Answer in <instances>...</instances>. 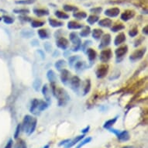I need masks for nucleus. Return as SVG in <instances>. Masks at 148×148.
Wrapping results in <instances>:
<instances>
[{
	"instance_id": "obj_1",
	"label": "nucleus",
	"mask_w": 148,
	"mask_h": 148,
	"mask_svg": "<svg viewBox=\"0 0 148 148\" xmlns=\"http://www.w3.org/2000/svg\"><path fill=\"white\" fill-rule=\"evenodd\" d=\"M36 123H37V119L36 118H34L29 115H27L25 116L23 121L22 130L28 136H30L36 130Z\"/></svg>"
},
{
	"instance_id": "obj_2",
	"label": "nucleus",
	"mask_w": 148,
	"mask_h": 148,
	"mask_svg": "<svg viewBox=\"0 0 148 148\" xmlns=\"http://www.w3.org/2000/svg\"><path fill=\"white\" fill-rule=\"evenodd\" d=\"M47 107H48V103L47 102H44L43 100L37 99H34L31 102L29 112L35 116H38L40 114L42 111L47 109Z\"/></svg>"
},
{
	"instance_id": "obj_3",
	"label": "nucleus",
	"mask_w": 148,
	"mask_h": 148,
	"mask_svg": "<svg viewBox=\"0 0 148 148\" xmlns=\"http://www.w3.org/2000/svg\"><path fill=\"white\" fill-rule=\"evenodd\" d=\"M53 95L58 100L59 106H65L68 101L70 100V96L68 95L67 92L61 88H56V90H55V92Z\"/></svg>"
},
{
	"instance_id": "obj_4",
	"label": "nucleus",
	"mask_w": 148,
	"mask_h": 148,
	"mask_svg": "<svg viewBox=\"0 0 148 148\" xmlns=\"http://www.w3.org/2000/svg\"><path fill=\"white\" fill-rule=\"evenodd\" d=\"M69 36H70V40L74 44V47L71 48V50H72V51H78L82 47V40L78 36V34L75 32L71 33Z\"/></svg>"
},
{
	"instance_id": "obj_5",
	"label": "nucleus",
	"mask_w": 148,
	"mask_h": 148,
	"mask_svg": "<svg viewBox=\"0 0 148 148\" xmlns=\"http://www.w3.org/2000/svg\"><path fill=\"white\" fill-rule=\"evenodd\" d=\"M108 71H109V65L108 64H101L98 67L95 74H96L97 78L101 79L106 76Z\"/></svg>"
},
{
	"instance_id": "obj_6",
	"label": "nucleus",
	"mask_w": 148,
	"mask_h": 148,
	"mask_svg": "<svg viewBox=\"0 0 148 148\" xmlns=\"http://www.w3.org/2000/svg\"><path fill=\"white\" fill-rule=\"evenodd\" d=\"M112 56V52L110 49H106L102 50L101 53H100L99 59L102 63H106L111 59Z\"/></svg>"
},
{
	"instance_id": "obj_7",
	"label": "nucleus",
	"mask_w": 148,
	"mask_h": 148,
	"mask_svg": "<svg viewBox=\"0 0 148 148\" xmlns=\"http://www.w3.org/2000/svg\"><path fill=\"white\" fill-rule=\"evenodd\" d=\"M146 52V48H142L140 50H136V51H134V53H132L130 57V60L132 61H136L140 60L144 55V53Z\"/></svg>"
},
{
	"instance_id": "obj_8",
	"label": "nucleus",
	"mask_w": 148,
	"mask_h": 148,
	"mask_svg": "<svg viewBox=\"0 0 148 148\" xmlns=\"http://www.w3.org/2000/svg\"><path fill=\"white\" fill-rule=\"evenodd\" d=\"M110 42H111V36H110V34H104L101 37V43H100L99 46V48L102 49L104 48V47H106L107 46H109Z\"/></svg>"
},
{
	"instance_id": "obj_9",
	"label": "nucleus",
	"mask_w": 148,
	"mask_h": 148,
	"mask_svg": "<svg viewBox=\"0 0 148 148\" xmlns=\"http://www.w3.org/2000/svg\"><path fill=\"white\" fill-rule=\"evenodd\" d=\"M71 87L75 92H78V90L79 89L81 85V80L80 78H78V76H73L71 79L70 80Z\"/></svg>"
},
{
	"instance_id": "obj_10",
	"label": "nucleus",
	"mask_w": 148,
	"mask_h": 148,
	"mask_svg": "<svg viewBox=\"0 0 148 148\" xmlns=\"http://www.w3.org/2000/svg\"><path fill=\"white\" fill-rule=\"evenodd\" d=\"M134 16H135V12H134V11L130 10H126V11H124V12L122 13L120 18H121V20H123V21L126 22V21H128V20L133 19L134 17Z\"/></svg>"
},
{
	"instance_id": "obj_11",
	"label": "nucleus",
	"mask_w": 148,
	"mask_h": 148,
	"mask_svg": "<svg viewBox=\"0 0 148 148\" xmlns=\"http://www.w3.org/2000/svg\"><path fill=\"white\" fill-rule=\"evenodd\" d=\"M61 82L63 83V84H64V85H68V83L69 82V81H70V71L67 70V69H65V68L63 69V70H61Z\"/></svg>"
},
{
	"instance_id": "obj_12",
	"label": "nucleus",
	"mask_w": 148,
	"mask_h": 148,
	"mask_svg": "<svg viewBox=\"0 0 148 148\" xmlns=\"http://www.w3.org/2000/svg\"><path fill=\"white\" fill-rule=\"evenodd\" d=\"M119 12H120V10L117 7H113L108 9L105 11V15L109 17H116L117 16H119Z\"/></svg>"
},
{
	"instance_id": "obj_13",
	"label": "nucleus",
	"mask_w": 148,
	"mask_h": 148,
	"mask_svg": "<svg viewBox=\"0 0 148 148\" xmlns=\"http://www.w3.org/2000/svg\"><path fill=\"white\" fill-rule=\"evenodd\" d=\"M56 44L59 48L62 49V50H66V49L68 47L69 41H68L66 38H64V37H60V38L57 40Z\"/></svg>"
},
{
	"instance_id": "obj_14",
	"label": "nucleus",
	"mask_w": 148,
	"mask_h": 148,
	"mask_svg": "<svg viewBox=\"0 0 148 148\" xmlns=\"http://www.w3.org/2000/svg\"><path fill=\"white\" fill-rule=\"evenodd\" d=\"M84 136H85V135L83 134L82 136H75V138H74L73 140H70V141L64 146V148H71L73 146H75V144H77L79 141L83 140V139H84Z\"/></svg>"
},
{
	"instance_id": "obj_15",
	"label": "nucleus",
	"mask_w": 148,
	"mask_h": 148,
	"mask_svg": "<svg viewBox=\"0 0 148 148\" xmlns=\"http://www.w3.org/2000/svg\"><path fill=\"white\" fill-rule=\"evenodd\" d=\"M127 51H128V47L125 45V46L120 47L119 48H117L115 51V53H116L117 58H123L127 53Z\"/></svg>"
},
{
	"instance_id": "obj_16",
	"label": "nucleus",
	"mask_w": 148,
	"mask_h": 148,
	"mask_svg": "<svg viewBox=\"0 0 148 148\" xmlns=\"http://www.w3.org/2000/svg\"><path fill=\"white\" fill-rule=\"evenodd\" d=\"M126 41V35L124 33H120L116 36L114 40V44L116 46H119L121 44Z\"/></svg>"
},
{
	"instance_id": "obj_17",
	"label": "nucleus",
	"mask_w": 148,
	"mask_h": 148,
	"mask_svg": "<svg viewBox=\"0 0 148 148\" xmlns=\"http://www.w3.org/2000/svg\"><path fill=\"white\" fill-rule=\"evenodd\" d=\"M117 137L119 139V140L121 141V142H126V141H128L130 138V134H129L128 131H126V130H124V131H120L118 135H117Z\"/></svg>"
},
{
	"instance_id": "obj_18",
	"label": "nucleus",
	"mask_w": 148,
	"mask_h": 148,
	"mask_svg": "<svg viewBox=\"0 0 148 148\" xmlns=\"http://www.w3.org/2000/svg\"><path fill=\"white\" fill-rule=\"evenodd\" d=\"M42 93H43V95L45 98L47 102L49 103L51 102V93H50V91H49L48 86L46 84L42 87Z\"/></svg>"
},
{
	"instance_id": "obj_19",
	"label": "nucleus",
	"mask_w": 148,
	"mask_h": 148,
	"mask_svg": "<svg viewBox=\"0 0 148 148\" xmlns=\"http://www.w3.org/2000/svg\"><path fill=\"white\" fill-rule=\"evenodd\" d=\"M34 12L37 16H44L49 15V11L46 9H34Z\"/></svg>"
},
{
	"instance_id": "obj_20",
	"label": "nucleus",
	"mask_w": 148,
	"mask_h": 148,
	"mask_svg": "<svg viewBox=\"0 0 148 148\" xmlns=\"http://www.w3.org/2000/svg\"><path fill=\"white\" fill-rule=\"evenodd\" d=\"M112 21L109 18H106V19H102V20L99 21V25L100 27H110L112 26Z\"/></svg>"
},
{
	"instance_id": "obj_21",
	"label": "nucleus",
	"mask_w": 148,
	"mask_h": 148,
	"mask_svg": "<svg viewBox=\"0 0 148 148\" xmlns=\"http://www.w3.org/2000/svg\"><path fill=\"white\" fill-rule=\"evenodd\" d=\"M103 35V30L101 29H94L92 30V37L95 40H100Z\"/></svg>"
},
{
	"instance_id": "obj_22",
	"label": "nucleus",
	"mask_w": 148,
	"mask_h": 148,
	"mask_svg": "<svg viewBox=\"0 0 148 148\" xmlns=\"http://www.w3.org/2000/svg\"><path fill=\"white\" fill-rule=\"evenodd\" d=\"M83 25L75 22V21H70L68 23V28L70 29H78L82 28Z\"/></svg>"
},
{
	"instance_id": "obj_23",
	"label": "nucleus",
	"mask_w": 148,
	"mask_h": 148,
	"mask_svg": "<svg viewBox=\"0 0 148 148\" xmlns=\"http://www.w3.org/2000/svg\"><path fill=\"white\" fill-rule=\"evenodd\" d=\"M47 77L48 78L49 82L51 83H55L56 82L57 80V77L56 75H55V73L53 71V70H49L47 73Z\"/></svg>"
},
{
	"instance_id": "obj_24",
	"label": "nucleus",
	"mask_w": 148,
	"mask_h": 148,
	"mask_svg": "<svg viewBox=\"0 0 148 148\" xmlns=\"http://www.w3.org/2000/svg\"><path fill=\"white\" fill-rule=\"evenodd\" d=\"M87 55H88V60H89V61H95V59L96 58L97 53H96L95 51H94L93 49L88 48L87 49Z\"/></svg>"
},
{
	"instance_id": "obj_25",
	"label": "nucleus",
	"mask_w": 148,
	"mask_h": 148,
	"mask_svg": "<svg viewBox=\"0 0 148 148\" xmlns=\"http://www.w3.org/2000/svg\"><path fill=\"white\" fill-rule=\"evenodd\" d=\"M49 24L51 25V27H54V28H58V27H61L64 25V23L61 21H58V20H54V19H52V18H50L48 20Z\"/></svg>"
},
{
	"instance_id": "obj_26",
	"label": "nucleus",
	"mask_w": 148,
	"mask_h": 148,
	"mask_svg": "<svg viewBox=\"0 0 148 148\" xmlns=\"http://www.w3.org/2000/svg\"><path fill=\"white\" fill-rule=\"evenodd\" d=\"M117 119H118V116H116L114 118H112L111 119H109L108 121H106L103 125V128L104 129H107V130H109V128H111L115 123H116V122L117 121Z\"/></svg>"
},
{
	"instance_id": "obj_27",
	"label": "nucleus",
	"mask_w": 148,
	"mask_h": 148,
	"mask_svg": "<svg viewBox=\"0 0 148 148\" xmlns=\"http://www.w3.org/2000/svg\"><path fill=\"white\" fill-rule=\"evenodd\" d=\"M99 20V17L98 16H95V15H91L89 16L88 17L87 19V22L89 23L90 25H93L95 24V23H97Z\"/></svg>"
},
{
	"instance_id": "obj_28",
	"label": "nucleus",
	"mask_w": 148,
	"mask_h": 148,
	"mask_svg": "<svg viewBox=\"0 0 148 148\" xmlns=\"http://www.w3.org/2000/svg\"><path fill=\"white\" fill-rule=\"evenodd\" d=\"M54 65H55V68H56L58 70L61 71L63 70V69H64V68H65L66 62L64 60H59V61H57Z\"/></svg>"
},
{
	"instance_id": "obj_29",
	"label": "nucleus",
	"mask_w": 148,
	"mask_h": 148,
	"mask_svg": "<svg viewBox=\"0 0 148 148\" xmlns=\"http://www.w3.org/2000/svg\"><path fill=\"white\" fill-rule=\"evenodd\" d=\"M54 15L56 16L59 19H64V20H67L69 18V15H68L66 12H61V11H56L54 12Z\"/></svg>"
},
{
	"instance_id": "obj_30",
	"label": "nucleus",
	"mask_w": 148,
	"mask_h": 148,
	"mask_svg": "<svg viewBox=\"0 0 148 148\" xmlns=\"http://www.w3.org/2000/svg\"><path fill=\"white\" fill-rule=\"evenodd\" d=\"M91 33V29L89 27H83V29L80 32V36L82 37H86Z\"/></svg>"
},
{
	"instance_id": "obj_31",
	"label": "nucleus",
	"mask_w": 148,
	"mask_h": 148,
	"mask_svg": "<svg viewBox=\"0 0 148 148\" xmlns=\"http://www.w3.org/2000/svg\"><path fill=\"white\" fill-rule=\"evenodd\" d=\"M73 16L76 19H78V20H83V19H85L87 17V14L85 12H78L74 13Z\"/></svg>"
},
{
	"instance_id": "obj_32",
	"label": "nucleus",
	"mask_w": 148,
	"mask_h": 148,
	"mask_svg": "<svg viewBox=\"0 0 148 148\" xmlns=\"http://www.w3.org/2000/svg\"><path fill=\"white\" fill-rule=\"evenodd\" d=\"M45 23L44 21H40V20H32L31 21V27L34 28H38L41 27L44 25Z\"/></svg>"
},
{
	"instance_id": "obj_33",
	"label": "nucleus",
	"mask_w": 148,
	"mask_h": 148,
	"mask_svg": "<svg viewBox=\"0 0 148 148\" xmlns=\"http://www.w3.org/2000/svg\"><path fill=\"white\" fill-rule=\"evenodd\" d=\"M33 86H34V90L36 91V92H38L40 89V87H41V81H40V78H36V80L34 82Z\"/></svg>"
},
{
	"instance_id": "obj_34",
	"label": "nucleus",
	"mask_w": 148,
	"mask_h": 148,
	"mask_svg": "<svg viewBox=\"0 0 148 148\" xmlns=\"http://www.w3.org/2000/svg\"><path fill=\"white\" fill-rule=\"evenodd\" d=\"M38 35L40 37V39H47L48 38V34L46 29H40L38 30Z\"/></svg>"
},
{
	"instance_id": "obj_35",
	"label": "nucleus",
	"mask_w": 148,
	"mask_h": 148,
	"mask_svg": "<svg viewBox=\"0 0 148 148\" xmlns=\"http://www.w3.org/2000/svg\"><path fill=\"white\" fill-rule=\"evenodd\" d=\"M125 28L124 25H123L122 23H119V24L114 25L113 27H111V30L113 32H119L122 29H123Z\"/></svg>"
},
{
	"instance_id": "obj_36",
	"label": "nucleus",
	"mask_w": 148,
	"mask_h": 148,
	"mask_svg": "<svg viewBox=\"0 0 148 148\" xmlns=\"http://www.w3.org/2000/svg\"><path fill=\"white\" fill-rule=\"evenodd\" d=\"M90 89H91V82L89 79H87L85 81V88H84V95H86L88 92H89Z\"/></svg>"
},
{
	"instance_id": "obj_37",
	"label": "nucleus",
	"mask_w": 148,
	"mask_h": 148,
	"mask_svg": "<svg viewBox=\"0 0 148 148\" xmlns=\"http://www.w3.org/2000/svg\"><path fill=\"white\" fill-rule=\"evenodd\" d=\"M21 35H22L23 37L29 38V37L34 36V33L33 31H30V30H23V31L21 32Z\"/></svg>"
},
{
	"instance_id": "obj_38",
	"label": "nucleus",
	"mask_w": 148,
	"mask_h": 148,
	"mask_svg": "<svg viewBox=\"0 0 148 148\" xmlns=\"http://www.w3.org/2000/svg\"><path fill=\"white\" fill-rule=\"evenodd\" d=\"M15 148H27V143L23 140L20 139V140H18V142L15 146Z\"/></svg>"
},
{
	"instance_id": "obj_39",
	"label": "nucleus",
	"mask_w": 148,
	"mask_h": 148,
	"mask_svg": "<svg viewBox=\"0 0 148 148\" xmlns=\"http://www.w3.org/2000/svg\"><path fill=\"white\" fill-rule=\"evenodd\" d=\"M36 0H20V1H16V4H21V5H29L34 3Z\"/></svg>"
},
{
	"instance_id": "obj_40",
	"label": "nucleus",
	"mask_w": 148,
	"mask_h": 148,
	"mask_svg": "<svg viewBox=\"0 0 148 148\" xmlns=\"http://www.w3.org/2000/svg\"><path fill=\"white\" fill-rule=\"evenodd\" d=\"M2 19H3L4 23H6V24H12L14 22V20L10 16H3Z\"/></svg>"
},
{
	"instance_id": "obj_41",
	"label": "nucleus",
	"mask_w": 148,
	"mask_h": 148,
	"mask_svg": "<svg viewBox=\"0 0 148 148\" xmlns=\"http://www.w3.org/2000/svg\"><path fill=\"white\" fill-rule=\"evenodd\" d=\"M84 66H85L84 61H77V62H75V70L78 71L79 70H82L84 68Z\"/></svg>"
},
{
	"instance_id": "obj_42",
	"label": "nucleus",
	"mask_w": 148,
	"mask_h": 148,
	"mask_svg": "<svg viewBox=\"0 0 148 148\" xmlns=\"http://www.w3.org/2000/svg\"><path fill=\"white\" fill-rule=\"evenodd\" d=\"M79 58V56H72V57H70L69 58V60H68V61H69V65L71 66V67H72L73 66V64L75 63L76 61L78 60V59Z\"/></svg>"
},
{
	"instance_id": "obj_43",
	"label": "nucleus",
	"mask_w": 148,
	"mask_h": 148,
	"mask_svg": "<svg viewBox=\"0 0 148 148\" xmlns=\"http://www.w3.org/2000/svg\"><path fill=\"white\" fill-rule=\"evenodd\" d=\"M20 130H21V125H20V124H18L16 126V132H15V134H14L15 139L19 138L20 134Z\"/></svg>"
},
{
	"instance_id": "obj_44",
	"label": "nucleus",
	"mask_w": 148,
	"mask_h": 148,
	"mask_svg": "<svg viewBox=\"0 0 148 148\" xmlns=\"http://www.w3.org/2000/svg\"><path fill=\"white\" fill-rule=\"evenodd\" d=\"M91 140H92V138H91V137H87V138H85L84 140L82 141V143H81L76 148H82L83 146L85 145V144H87L88 143H89Z\"/></svg>"
},
{
	"instance_id": "obj_45",
	"label": "nucleus",
	"mask_w": 148,
	"mask_h": 148,
	"mask_svg": "<svg viewBox=\"0 0 148 148\" xmlns=\"http://www.w3.org/2000/svg\"><path fill=\"white\" fill-rule=\"evenodd\" d=\"M64 10L66 12H70V11H74V10H77L78 9L75 6H72V5H65L64 6Z\"/></svg>"
},
{
	"instance_id": "obj_46",
	"label": "nucleus",
	"mask_w": 148,
	"mask_h": 148,
	"mask_svg": "<svg viewBox=\"0 0 148 148\" xmlns=\"http://www.w3.org/2000/svg\"><path fill=\"white\" fill-rule=\"evenodd\" d=\"M137 34H138V29L137 28H134V29L129 31V35H130V36H131V37L136 36Z\"/></svg>"
},
{
	"instance_id": "obj_47",
	"label": "nucleus",
	"mask_w": 148,
	"mask_h": 148,
	"mask_svg": "<svg viewBox=\"0 0 148 148\" xmlns=\"http://www.w3.org/2000/svg\"><path fill=\"white\" fill-rule=\"evenodd\" d=\"M29 10L26 9H21V10H14L15 13H20V14H27L29 13Z\"/></svg>"
},
{
	"instance_id": "obj_48",
	"label": "nucleus",
	"mask_w": 148,
	"mask_h": 148,
	"mask_svg": "<svg viewBox=\"0 0 148 148\" xmlns=\"http://www.w3.org/2000/svg\"><path fill=\"white\" fill-rule=\"evenodd\" d=\"M44 48L46 49V51L47 52H51V49H52V47H51V44L48 42H47L44 44Z\"/></svg>"
},
{
	"instance_id": "obj_49",
	"label": "nucleus",
	"mask_w": 148,
	"mask_h": 148,
	"mask_svg": "<svg viewBox=\"0 0 148 148\" xmlns=\"http://www.w3.org/2000/svg\"><path fill=\"white\" fill-rule=\"evenodd\" d=\"M102 7H97V8H93L91 10V12H94V13H100L102 12Z\"/></svg>"
},
{
	"instance_id": "obj_50",
	"label": "nucleus",
	"mask_w": 148,
	"mask_h": 148,
	"mask_svg": "<svg viewBox=\"0 0 148 148\" xmlns=\"http://www.w3.org/2000/svg\"><path fill=\"white\" fill-rule=\"evenodd\" d=\"M12 144H13V141L12 139H10V140L8 141L7 144L5 145V148H12Z\"/></svg>"
},
{
	"instance_id": "obj_51",
	"label": "nucleus",
	"mask_w": 148,
	"mask_h": 148,
	"mask_svg": "<svg viewBox=\"0 0 148 148\" xmlns=\"http://www.w3.org/2000/svg\"><path fill=\"white\" fill-rule=\"evenodd\" d=\"M71 139H68V140H63V141H61V143H59V146H65L67 143L70 141Z\"/></svg>"
},
{
	"instance_id": "obj_52",
	"label": "nucleus",
	"mask_w": 148,
	"mask_h": 148,
	"mask_svg": "<svg viewBox=\"0 0 148 148\" xmlns=\"http://www.w3.org/2000/svg\"><path fill=\"white\" fill-rule=\"evenodd\" d=\"M89 130H90V126H86L85 129H83V130H82V133L83 134H85L86 133H88V132L89 131Z\"/></svg>"
},
{
	"instance_id": "obj_53",
	"label": "nucleus",
	"mask_w": 148,
	"mask_h": 148,
	"mask_svg": "<svg viewBox=\"0 0 148 148\" xmlns=\"http://www.w3.org/2000/svg\"><path fill=\"white\" fill-rule=\"evenodd\" d=\"M143 34H145V35H147L148 34V27L147 26H146V27L143 29Z\"/></svg>"
},
{
	"instance_id": "obj_54",
	"label": "nucleus",
	"mask_w": 148,
	"mask_h": 148,
	"mask_svg": "<svg viewBox=\"0 0 148 148\" xmlns=\"http://www.w3.org/2000/svg\"><path fill=\"white\" fill-rule=\"evenodd\" d=\"M122 148H135L134 147V146H125V147H123Z\"/></svg>"
},
{
	"instance_id": "obj_55",
	"label": "nucleus",
	"mask_w": 148,
	"mask_h": 148,
	"mask_svg": "<svg viewBox=\"0 0 148 148\" xmlns=\"http://www.w3.org/2000/svg\"><path fill=\"white\" fill-rule=\"evenodd\" d=\"M49 147H50V145H49V144H47V145L45 146L44 148H49Z\"/></svg>"
},
{
	"instance_id": "obj_56",
	"label": "nucleus",
	"mask_w": 148,
	"mask_h": 148,
	"mask_svg": "<svg viewBox=\"0 0 148 148\" xmlns=\"http://www.w3.org/2000/svg\"><path fill=\"white\" fill-rule=\"evenodd\" d=\"M2 20H3V19H2V17H0V21H1Z\"/></svg>"
}]
</instances>
